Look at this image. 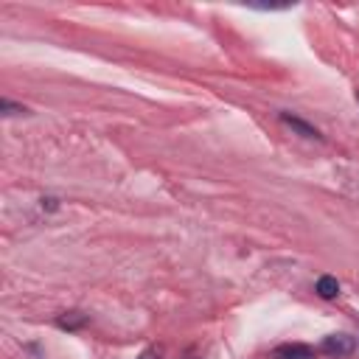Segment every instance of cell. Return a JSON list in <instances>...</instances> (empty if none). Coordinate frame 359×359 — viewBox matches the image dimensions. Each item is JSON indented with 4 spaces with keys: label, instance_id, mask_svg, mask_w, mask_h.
I'll use <instances>...</instances> for the list:
<instances>
[{
    "label": "cell",
    "instance_id": "obj_1",
    "mask_svg": "<svg viewBox=\"0 0 359 359\" xmlns=\"http://www.w3.org/2000/svg\"><path fill=\"white\" fill-rule=\"evenodd\" d=\"M353 348H356V342L348 334H328L323 339V345H320V351L328 353V356H348Z\"/></svg>",
    "mask_w": 359,
    "mask_h": 359
},
{
    "label": "cell",
    "instance_id": "obj_2",
    "mask_svg": "<svg viewBox=\"0 0 359 359\" xmlns=\"http://www.w3.org/2000/svg\"><path fill=\"white\" fill-rule=\"evenodd\" d=\"M275 359H314V351L309 345H300V342L278 345L275 348Z\"/></svg>",
    "mask_w": 359,
    "mask_h": 359
},
{
    "label": "cell",
    "instance_id": "obj_3",
    "mask_svg": "<svg viewBox=\"0 0 359 359\" xmlns=\"http://www.w3.org/2000/svg\"><path fill=\"white\" fill-rule=\"evenodd\" d=\"M280 121H283L286 126H292L294 132H300L303 137H317V140L323 137V135H320V132H317L311 123H306V121H300V118H294V115H289V112H280Z\"/></svg>",
    "mask_w": 359,
    "mask_h": 359
},
{
    "label": "cell",
    "instance_id": "obj_4",
    "mask_svg": "<svg viewBox=\"0 0 359 359\" xmlns=\"http://www.w3.org/2000/svg\"><path fill=\"white\" fill-rule=\"evenodd\" d=\"M317 294H320V297H325V300L337 297V294H339V280H337V278H331V275H323V278L317 280Z\"/></svg>",
    "mask_w": 359,
    "mask_h": 359
},
{
    "label": "cell",
    "instance_id": "obj_5",
    "mask_svg": "<svg viewBox=\"0 0 359 359\" xmlns=\"http://www.w3.org/2000/svg\"><path fill=\"white\" fill-rule=\"evenodd\" d=\"M0 107H3V112H6V115H14V112H25L22 107H14L8 98H3V101H0Z\"/></svg>",
    "mask_w": 359,
    "mask_h": 359
},
{
    "label": "cell",
    "instance_id": "obj_6",
    "mask_svg": "<svg viewBox=\"0 0 359 359\" xmlns=\"http://www.w3.org/2000/svg\"><path fill=\"white\" fill-rule=\"evenodd\" d=\"M84 323V317H79V320H73V317H59V325L62 328H76V325H81Z\"/></svg>",
    "mask_w": 359,
    "mask_h": 359
},
{
    "label": "cell",
    "instance_id": "obj_7",
    "mask_svg": "<svg viewBox=\"0 0 359 359\" xmlns=\"http://www.w3.org/2000/svg\"><path fill=\"white\" fill-rule=\"evenodd\" d=\"M137 359H157V351H146V353H140Z\"/></svg>",
    "mask_w": 359,
    "mask_h": 359
},
{
    "label": "cell",
    "instance_id": "obj_8",
    "mask_svg": "<svg viewBox=\"0 0 359 359\" xmlns=\"http://www.w3.org/2000/svg\"><path fill=\"white\" fill-rule=\"evenodd\" d=\"M356 101H359V93H356Z\"/></svg>",
    "mask_w": 359,
    "mask_h": 359
}]
</instances>
